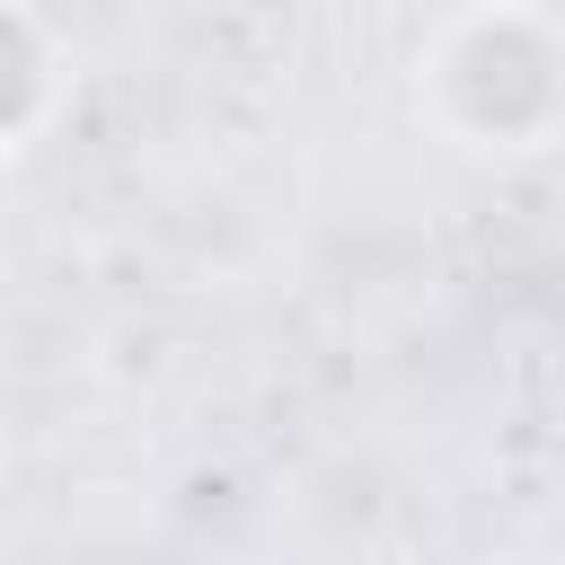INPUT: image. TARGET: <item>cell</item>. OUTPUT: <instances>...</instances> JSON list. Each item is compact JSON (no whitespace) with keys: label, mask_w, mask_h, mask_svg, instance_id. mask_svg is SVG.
<instances>
[{"label":"cell","mask_w":565,"mask_h":565,"mask_svg":"<svg viewBox=\"0 0 565 565\" xmlns=\"http://www.w3.org/2000/svg\"><path fill=\"white\" fill-rule=\"evenodd\" d=\"M71 97V44L44 9L0 0V159H18Z\"/></svg>","instance_id":"2"},{"label":"cell","mask_w":565,"mask_h":565,"mask_svg":"<svg viewBox=\"0 0 565 565\" xmlns=\"http://www.w3.org/2000/svg\"><path fill=\"white\" fill-rule=\"evenodd\" d=\"M415 115L468 159L565 150V18L539 0H468L415 53Z\"/></svg>","instance_id":"1"}]
</instances>
